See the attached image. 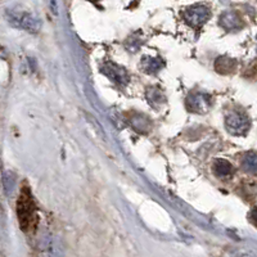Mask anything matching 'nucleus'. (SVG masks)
I'll use <instances>...</instances> for the list:
<instances>
[{
    "mask_svg": "<svg viewBox=\"0 0 257 257\" xmlns=\"http://www.w3.org/2000/svg\"><path fill=\"white\" fill-rule=\"evenodd\" d=\"M17 216L20 226L23 232L31 230V228L35 224V203L32 199L31 192L27 187H23L21 191V194L18 197L17 201Z\"/></svg>",
    "mask_w": 257,
    "mask_h": 257,
    "instance_id": "obj_1",
    "label": "nucleus"
},
{
    "mask_svg": "<svg viewBox=\"0 0 257 257\" xmlns=\"http://www.w3.org/2000/svg\"><path fill=\"white\" fill-rule=\"evenodd\" d=\"M8 20L16 27L27 30L28 32H38L42 27V22L34 14L27 12L8 11Z\"/></svg>",
    "mask_w": 257,
    "mask_h": 257,
    "instance_id": "obj_2",
    "label": "nucleus"
},
{
    "mask_svg": "<svg viewBox=\"0 0 257 257\" xmlns=\"http://www.w3.org/2000/svg\"><path fill=\"white\" fill-rule=\"evenodd\" d=\"M225 128L233 135H243L250 128V118L242 112L229 113L225 118Z\"/></svg>",
    "mask_w": 257,
    "mask_h": 257,
    "instance_id": "obj_3",
    "label": "nucleus"
},
{
    "mask_svg": "<svg viewBox=\"0 0 257 257\" xmlns=\"http://www.w3.org/2000/svg\"><path fill=\"white\" fill-rule=\"evenodd\" d=\"M210 17H211L210 8L203 5V4L193 5V7H191L189 9H187L184 13L185 21L191 24V26H193L194 28L202 27L206 22L209 21Z\"/></svg>",
    "mask_w": 257,
    "mask_h": 257,
    "instance_id": "obj_4",
    "label": "nucleus"
},
{
    "mask_svg": "<svg viewBox=\"0 0 257 257\" xmlns=\"http://www.w3.org/2000/svg\"><path fill=\"white\" fill-rule=\"evenodd\" d=\"M102 72L107 75L113 83L120 84V85H125L128 81V75L122 67H120L116 63L107 62L102 67Z\"/></svg>",
    "mask_w": 257,
    "mask_h": 257,
    "instance_id": "obj_5",
    "label": "nucleus"
},
{
    "mask_svg": "<svg viewBox=\"0 0 257 257\" xmlns=\"http://www.w3.org/2000/svg\"><path fill=\"white\" fill-rule=\"evenodd\" d=\"M210 97L206 94L194 93L187 98V107L189 111L197 113H205L210 107Z\"/></svg>",
    "mask_w": 257,
    "mask_h": 257,
    "instance_id": "obj_6",
    "label": "nucleus"
},
{
    "mask_svg": "<svg viewBox=\"0 0 257 257\" xmlns=\"http://www.w3.org/2000/svg\"><path fill=\"white\" fill-rule=\"evenodd\" d=\"M40 250L44 252L45 257H62V250L52 236H44L40 240Z\"/></svg>",
    "mask_w": 257,
    "mask_h": 257,
    "instance_id": "obj_7",
    "label": "nucleus"
},
{
    "mask_svg": "<svg viewBox=\"0 0 257 257\" xmlns=\"http://www.w3.org/2000/svg\"><path fill=\"white\" fill-rule=\"evenodd\" d=\"M220 24L225 30H238V28L242 27V20L236 12L229 11L225 12V13L221 14L220 17Z\"/></svg>",
    "mask_w": 257,
    "mask_h": 257,
    "instance_id": "obj_8",
    "label": "nucleus"
},
{
    "mask_svg": "<svg viewBox=\"0 0 257 257\" xmlns=\"http://www.w3.org/2000/svg\"><path fill=\"white\" fill-rule=\"evenodd\" d=\"M214 172L220 179H229L234 172L233 165L226 160H216L214 164Z\"/></svg>",
    "mask_w": 257,
    "mask_h": 257,
    "instance_id": "obj_9",
    "label": "nucleus"
},
{
    "mask_svg": "<svg viewBox=\"0 0 257 257\" xmlns=\"http://www.w3.org/2000/svg\"><path fill=\"white\" fill-rule=\"evenodd\" d=\"M165 66V62L161 58L154 57H143L142 67L143 70L148 73H156Z\"/></svg>",
    "mask_w": 257,
    "mask_h": 257,
    "instance_id": "obj_10",
    "label": "nucleus"
},
{
    "mask_svg": "<svg viewBox=\"0 0 257 257\" xmlns=\"http://www.w3.org/2000/svg\"><path fill=\"white\" fill-rule=\"evenodd\" d=\"M236 61L232 59L229 57H220L215 63V68L220 73H230L236 70Z\"/></svg>",
    "mask_w": 257,
    "mask_h": 257,
    "instance_id": "obj_11",
    "label": "nucleus"
},
{
    "mask_svg": "<svg viewBox=\"0 0 257 257\" xmlns=\"http://www.w3.org/2000/svg\"><path fill=\"white\" fill-rule=\"evenodd\" d=\"M242 169L248 174H257V153H247L242 158Z\"/></svg>",
    "mask_w": 257,
    "mask_h": 257,
    "instance_id": "obj_12",
    "label": "nucleus"
},
{
    "mask_svg": "<svg viewBox=\"0 0 257 257\" xmlns=\"http://www.w3.org/2000/svg\"><path fill=\"white\" fill-rule=\"evenodd\" d=\"M147 99H148V102H150L152 106L162 105L165 102L164 93L161 90H158L157 87H150V89H148V91H147Z\"/></svg>",
    "mask_w": 257,
    "mask_h": 257,
    "instance_id": "obj_13",
    "label": "nucleus"
},
{
    "mask_svg": "<svg viewBox=\"0 0 257 257\" xmlns=\"http://www.w3.org/2000/svg\"><path fill=\"white\" fill-rule=\"evenodd\" d=\"M3 184H4V191L7 194H11L13 192L14 184H16V177L12 172H5L3 176Z\"/></svg>",
    "mask_w": 257,
    "mask_h": 257,
    "instance_id": "obj_14",
    "label": "nucleus"
},
{
    "mask_svg": "<svg viewBox=\"0 0 257 257\" xmlns=\"http://www.w3.org/2000/svg\"><path fill=\"white\" fill-rule=\"evenodd\" d=\"M230 257H257V255L250 250L239 248V250L232 251V252H230Z\"/></svg>",
    "mask_w": 257,
    "mask_h": 257,
    "instance_id": "obj_15",
    "label": "nucleus"
},
{
    "mask_svg": "<svg viewBox=\"0 0 257 257\" xmlns=\"http://www.w3.org/2000/svg\"><path fill=\"white\" fill-rule=\"evenodd\" d=\"M251 219L254 220V221L257 224V207L251 211Z\"/></svg>",
    "mask_w": 257,
    "mask_h": 257,
    "instance_id": "obj_16",
    "label": "nucleus"
}]
</instances>
